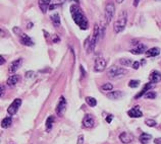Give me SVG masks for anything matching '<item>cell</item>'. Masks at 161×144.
Returning <instances> with one entry per match:
<instances>
[{"instance_id":"29","label":"cell","mask_w":161,"mask_h":144,"mask_svg":"<svg viewBox=\"0 0 161 144\" xmlns=\"http://www.w3.org/2000/svg\"><path fill=\"white\" fill-rule=\"evenodd\" d=\"M145 124L148 127H155L156 125H157V123H156V121L153 120V119H146L145 120Z\"/></svg>"},{"instance_id":"30","label":"cell","mask_w":161,"mask_h":144,"mask_svg":"<svg viewBox=\"0 0 161 144\" xmlns=\"http://www.w3.org/2000/svg\"><path fill=\"white\" fill-rule=\"evenodd\" d=\"M140 85V81L139 80H130V81L129 82V86L130 88H136V87H138Z\"/></svg>"},{"instance_id":"18","label":"cell","mask_w":161,"mask_h":144,"mask_svg":"<svg viewBox=\"0 0 161 144\" xmlns=\"http://www.w3.org/2000/svg\"><path fill=\"white\" fill-rule=\"evenodd\" d=\"M124 95H125V94L121 90H114V91H110L109 94H107V97L109 100H119Z\"/></svg>"},{"instance_id":"23","label":"cell","mask_w":161,"mask_h":144,"mask_svg":"<svg viewBox=\"0 0 161 144\" xmlns=\"http://www.w3.org/2000/svg\"><path fill=\"white\" fill-rule=\"evenodd\" d=\"M11 123H12V119H11V117L9 115L8 117H5L2 120V122H1V127H2L3 129H7V128H9V127L11 126Z\"/></svg>"},{"instance_id":"26","label":"cell","mask_w":161,"mask_h":144,"mask_svg":"<svg viewBox=\"0 0 161 144\" xmlns=\"http://www.w3.org/2000/svg\"><path fill=\"white\" fill-rule=\"evenodd\" d=\"M85 100H86V103L88 104V105H90V107H96L97 100H96V99H94V97L87 96L86 99H85Z\"/></svg>"},{"instance_id":"4","label":"cell","mask_w":161,"mask_h":144,"mask_svg":"<svg viewBox=\"0 0 161 144\" xmlns=\"http://www.w3.org/2000/svg\"><path fill=\"white\" fill-rule=\"evenodd\" d=\"M128 73V70L125 68H122V67H118V66H112L110 67L107 71L108 77L111 79H118L121 78Z\"/></svg>"},{"instance_id":"19","label":"cell","mask_w":161,"mask_h":144,"mask_svg":"<svg viewBox=\"0 0 161 144\" xmlns=\"http://www.w3.org/2000/svg\"><path fill=\"white\" fill-rule=\"evenodd\" d=\"M151 139H152L151 134H148V133H145V132H143L139 137V140H140V143H141V144H148Z\"/></svg>"},{"instance_id":"24","label":"cell","mask_w":161,"mask_h":144,"mask_svg":"<svg viewBox=\"0 0 161 144\" xmlns=\"http://www.w3.org/2000/svg\"><path fill=\"white\" fill-rule=\"evenodd\" d=\"M51 22L55 28H58L60 25V18H59L58 13H54L51 15Z\"/></svg>"},{"instance_id":"33","label":"cell","mask_w":161,"mask_h":144,"mask_svg":"<svg viewBox=\"0 0 161 144\" xmlns=\"http://www.w3.org/2000/svg\"><path fill=\"white\" fill-rule=\"evenodd\" d=\"M84 143V135H80L78 138V144H83Z\"/></svg>"},{"instance_id":"11","label":"cell","mask_w":161,"mask_h":144,"mask_svg":"<svg viewBox=\"0 0 161 144\" xmlns=\"http://www.w3.org/2000/svg\"><path fill=\"white\" fill-rule=\"evenodd\" d=\"M147 47H146V45H144L142 43H140L139 45L136 46V48L135 49H132L130 51V53L134 54V55H141V54H144V53H146L147 52Z\"/></svg>"},{"instance_id":"27","label":"cell","mask_w":161,"mask_h":144,"mask_svg":"<svg viewBox=\"0 0 161 144\" xmlns=\"http://www.w3.org/2000/svg\"><path fill=\"white\" fill-rule=\"evenodd\" d=\"M145 99H148V100H154L156 96H157V95H156L155 91H152V90H149L148 92H146L145 94Z\"/></svg>"},{"instance_id":"2","label":"cell","mask_w":161,"mask_h":144,"mask_svg":"<svg viewBox=\"0 0 161 144\" xmlns=\"http://www.w3.org/2000/svg\"><path fill=\"white\" fill-rule=\"evenodd\" d=\"M100 35H101L100 25H98L97 23H95V25H94V31H93V36H92V38H91L90 42H89V40H87V41H86V44H85L88 53H90V52H92L93 50H94L95 46H96V43H97V42H98V40H99V36H100Z\"/></svg>"},{"instance_id":"21","label":"cell","mask_w":161,"mask_h":144,"mask_svg":"<svg viewBox=\"0 0 161 144\" xmlns=\"http://www.w3.org/2000/svg\"><path fill=\"white\" fill-rule=\"evenodd\" d=\"M160 54V48L158 47H153L149 50H147L146 55L148 57H156Z\"/></svg>"},{"instance_id":"13","label":"cell","mask_w":161,"mask_h":144,"mask_svg":"<svg viewBox=\"0 0 161 144\" xmlns=\"http://www.w3.org/2000/svg\"><path fill=\"white\" fill-rule=\"evenodd\" d=\"M128 115L130 118H141V117H143V113L141 110H140L139 105H136V107L132 108L128 112Z\"/></svg>"},{"instance_id":"41","label":"cell","mask_w":161,"mask_h":144,"mask_svg":"<svg viewBox=\"0 0 161 144\" xmlns=\"http://www.w3.org/2000/svg\"><path fill=\"white\" fill-rule=\"evenodd\" d=\"M32 27H33V23H30L28 24V28H32Z\"/></svg>"},{"instance_id":"8","label":"cell","mask_w":161,"mask_h":144,"mask_svg":"<svg viewBox=\"0 0 161 144\" xmlns=\"http://www.w3.org/2000/svg\"><path fill=\"white\" fill-rule=\"evenodd\" d=\"M66 105H67V101L64 99V96H60V99H59V101L57 104V107H56V113L58 116H60V117L63 116V114H64L66 110Z\"/></svg>"},{"instance_id":"10","label":"cell","mask_w":161,"mask_h":144,"mask_svg":"<svg viewBox=\"0 0 161 144\" xmlns=\"http://www.w3.org/2000/svg\"><path fill=\"white\" fill-rule=\"evenodd\" d=\"M19 37V42H20V44H22V45L27 46V47H32V46H34L33 40L28 35H26V33H22Z\"/></svg>"},{"instance_id":"40","label":"cell","mask_w":161,"mask_h":144,"mask_svg":"<svg viewBox=\"0 0 161 144\" xmlns=\"http://www.w3.org/2000/svg\"><path fill=\"white\" fill-rule=\"evenodd\" d=\"M80 71H82L83 76H85V70H84V68H83V66H80Z\"/></svg>"},{"instance_id":"38","label":"cell","mask_w":161,"mask_h":144,"mask_svg":"<svg viewBox=\"0 0 161 144\" xmlns=\"http://www.w3.org/2000/svg\"><path fill=\"white\" fill-rule=\"evenodd\" d=\"M5 63V59H4L2 56H0V65H3Z\"/></svg>"},{"instance_id":"22","label":"cell","mask_w":161,"mask_h":144,"mask_svg":"<svg viewBox=\"0 0 161 144\" xmlns=\"http://www.w3.org/2000/svg\"><path fill=\"white\" fill-rule=\"evenodd\" d=\"M54 117L53 116H50L47 118V120H46V124H45V129H46V132H50V131L52 130V127H53V124H54Z\"/></svg>"},{"instance_id":"42","label":"cell","mask_w":161,"mask_h":144,"mask_svg":"<svg viewBox=\"0 0 161 144\" xmlns=\"http://www.w3.org/2000/svg\"><path fill=\"white\" fill-rule=\"evenodd\" d=\"M116 2L117 3H122V2H124V0H116Z\"/></svg>"},{"instance_id":"15","label":"cell","mask_w":161,"mask_h":144,"mask_svg":"<svg viewBox=\"0 0 161 144\" xmlns=\"http://www.w3.org/2000/svg\"><path fill=\"white\" fill-rule=\"evenodd\" d=\"M95 124V120L91 115H86L83 119V126L85 128H92Z\"/></svg>"},{"instance_id":"35","label":"cell","mask_w":161,"mask_h":144,"mask_svg":"<svg viewBox=\"0 0 161 144\" xmlns=\"http://www.w3.org/2000/svg\"><path fill=\"white\" fill-rule=\"evenodd\" d=\"M4 91H5V88H4L3 85H1V87H0V96H3Z\"/></svg>"},{"instance_id":"37","label":"cell","mask_w":161,"mask_h":144,"mask_svg":"<svg viewBox=\"0 0 161 144\" xmlns=\"http://www.w3.org/2000/svg\"><path fill=\"white\" fill-rule=\"evenodd\" d=\"M154 143H155V144H161V137L156 138L155 140H154Z\"/></svg>"},{"instance_id":"43","label":"cell","mask_w":161,"mask_h":144,"mask_svg":"<svg viewBox=\"0 0 161 144\" xmlns=\"http://www.w3.org/2000/svg\"><path fill=\"white\" fill-rule=\"evenodd\" d=\"M73 1H75V2H77V3H78V2H79V0H73Z\"/></svg>"},{"instance_id":"3","label":"cell","mask_w":161,"mask_h":144,"mask_svg":"<svg viewBox=\"0 0 161 144\" xmlns=\"http://www.w3.org/2000/svg\"><path fill=\"white\" fill-rule=\"evenodd\" d=\"M126 23H128V13H126L125 10H124L120 13V15L118 16L116 22L114 23L113 29H114V32H115V33H119L124 31L125 28Z\"/></svg>"},{"instance_id":"5","label":"cell","mask_w":161,"mask_h":144,"mask_svg":"<svg viewBox=\"0 0 161 144\" xmlns=\"http://www.w3.org/2000/svg\"><path fill=\"white\" fill-rule=\"evenodd\" d=\"M114 12H115V6H114V4L112 2L108 3L106 5V7H105V12H104L106 24L110 23V22H111V19L113 18Z\"/></svg>"},{"instance_id":"16","label":"cell","mask_w":161,"mask_h":144,"mask_svg":"<svg viewBox=\"0 0 161 144\" xmlns=\"http://www.w3.org/2000/svg\"><path fill=\"white\" fill-rule=\"evenodd\" d=\"M119 140L124 144H129L134 140V136L128 132H122L119 134Z\"/></svg>"},{"instance_id":"9","label":"cell","mask_w":161,"mask_h":144,"mask_svg":"<svg viewBox=\"0 0 161 144\" xmlns=\"http://www.w3.org/2000/svg\"><path fill=\"white\" fill-rule=\"evenodd\" d=\"M22 63H23L22 58H19V59H16V60L12 61L9 65V68H8V72H9L10 74H14V72L18 71V69L22 66Z\"/></svg>"},{"instance_id":"6","label":"cell","mask_w":161,"mask_h":144,"mask_svg":"<svg viewBox=\"0 0 161 144\" xmlns=\"http://www.w3.org/2000/svg\"><path fill=\"white\" fill-rule=\"evenodd\" d=\"M106 65L107 62L103 57H98L96 58L95 60V64H94V70L95 72H102L106 69Z\"/></svg>"},{"instance_id":"14","label":"cell","mask_w":161,"mask_h":144,"mask_svg":"<svg viewBox=\"0 0 161 144\" xmlns=\"http://www.w3.org/2000/svg\"><path fill=\"white\" fill-rule=\"evenodd\" d=\"M149 80L151 83L156 84L161 81V72L157 71V70H154L151 72V74L149 76Z\"/></svg>"},{"instance_id":"28","label":"cell","mask_w":161,"mask_h":144,"mask_svg":"<svg viewBox=\"0 0 161 144\" xmlns=\"http://www.w3.org/2000/svg\"><path fill=\"white\" fill-rule=\"evenodd\" d=\"M101 90H104V91H111L113 90V85H112L111 83H109V82L104 83L103 85L101 86Z\"/></svg>"},{"instance_id":"1","label":"cell","mask_w":161,"mask_h":144,"mask_svg":"<svg viewBox=\"0 0 161 144\" xmlns=\"http://www.w3.org/2000/svg\"><path fill=\"white\" fill-rule=\"evenodd\" d=\"M70 14L73 16L75 23L77 24L80 29H83V31L88 29L89 28L88 19L78 4H73V5L70 6Z\"/></svg>"},{"instance_id":"31","label":"cell","mask_w":161,"mask_h":144,"mask_svg":"<svg viewBox=\"0 0 161 144\" xmlns=\"http://www.w3.org/2000/svg\"><path fill=\"white\" fill-rule=\"evenodd\" d=\"M14 33H15L16 36H19L20 33H22L23 32H22V29H20L19 28H18V27H14Z\"/></svg>"},{"instance_id":"12","label":"cell","mask_w":161,"mask_h":144,"mask_svg":"<svg viewBox=\"0 0 161 144\" xmlns=\"http://www.w3.org/2000/svg\"><path fill=\"white\" fill-rule=\"evenodd\" d=\"M52 1L53 0H39L38 3H39V7L43 13H46L47 10H49V6L53 3Z\"/></svg>"},{"instance_id":"32","label":"cell","mask_w":161,"mask_h":144,"mask_svg":"<svg viewBox=\"0 0 161 144\" xmlns=\"http://www.w3.org/2000/svg\"><path fill=\"white\" fill-rule=\"evenodd\" d=\"M140 66H141V64H140V62L139 61H134V63H133V65H132V67L134 69H139L140 68Z\"/></svg>"},{"instance_id":"7","label":"cell","mask_w":161,"mask_h":144,"mask_svg":"<svg viewBox=\"0 0 161 144\" xmlns=\"http://www.w3.org/2000/svg\"><path fill=\"white\" fill-rule=\"evenodd\" d=\"M20 105H22V100H20V99H15V100L10 104L9 107H8V109H7V113L9 114L10 116L15 115V114L18 113V111H19V107H20Z\"/></svg>"},{"instance_id":"36","label":"cell","mask_w":161,"mask_h":144,"mask_svg":"<svg viewBox=\"0 0 161 144\" xmlns=\"http://www.w3.org/2000/svg\"><path fill=\"white\" fill-rule=\"evenodd\" d=\"M112 119H113V116H112V115H108V117L106 118V121H107V123H111Z\"/></svg>"},{"instance_id":"17","label":"cell","mask_w":161,"mask_h":144,"mask_svg":"<svg viewBox=\"0 0 161 144\" xmlns=\"http://www.w3.org/2000/svg\"><path fill=\"white\" fill-rule=\"evenodd\" d=\"M19 80H20V76L19 75H18V74H12L11 76H9V78L7 79L6 84H7V86L12 87V86L16 85V84L19 82Z\"/></svg>"},{"instance_id":"34","label":"cell","mask_w":161,"mask_h":144,"mask_svg":"<svg viewBox=\"0 0 161 144\" xmlns=\"http://www.w3.org/2000/svg\"><path fill=\"white\" fill-rule=\"evenodd\" d=\"M33 75H34V71H28V72H26V77L27 78H31Z\"/></svg>"},{"instance_id":"39","label":"cell","mask_w":161,"mask_h":144,"mask_svg":"<svg viewBox=\"0 0 161 144\" xmlns=\"http://www.w3.org/2000/svg\"><path fill=\"white\" fill-rule=\"evenodd\" d=\"M139 3H140V0H134V5L137 7L139 5Z\"/></svg>"},{"instance_id":"20","label":"cell","mask_w":161,"mask_h":144,"mask_svg":"<svg viewBox=\"0 0 161 144\" xmlns=\"http://www.w3.org/2000/svg\"><path fill=\"white\" fill-rule=\"evenodd\" d=\"M153 85L154 84L153 83H151V82H149V83H147L145 86L143 87V90H142V91L141 92H139V94L135 96V99H139V97H141V96H143V95H145V94L146 92H148L152 87H153Z\"/></svg>"},{"instance_id":"25","label":"cell","mask_w":161,"mask_h":144,"mask_svg":"<svg viewBox=\"0 0 161 144\" xmlns=\"http://www.w3.org/2000/svg\"><path fill=\"white\" fill-rule=\"evenodd\" d=\"M119 63L121 65H124L125 67H130L133 65L134 61L132 60V59H129V58H122L119 60Z\"/></svg>"}]
</instances>
